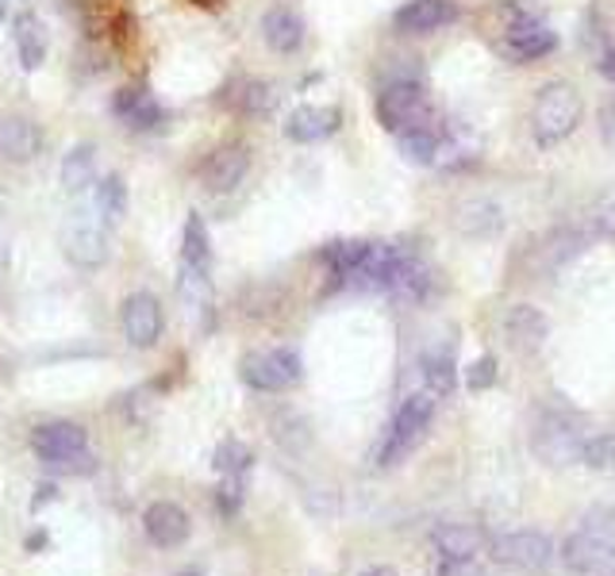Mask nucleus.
Masks as SVG:
<instances>
[{"instance_id": "nucleus-17", "label": "nucleus", "mask_w": 615, "mask_h": 576, "mask_svg": "<svg viewBox=\"0 0 615 576\" xmlns=\"http://www.w3.org/2000/svg\"><path fill=\"white\" fill-rule=\"evenodd\" d=\"M224 104L239 115H250V120H262L277 108V89L262 77H239V82L227 85Z\"/></svg>"}, {"instance_id": "nucleus-27", "label": "nucleus", "mask_w": 615, "mask_h": 576, "mask_svg": "<svg viewBox=\"0 0 615 576\" xmlns=\"http://www.w3.org/2000/svg\"><path fill=\"white\" fill-rule=\"evenodd\" d=\"M419 370H424L427 392H431V396L454 392V362H450V354H424Z\"/></svg>"}, {"instance_id": "nucleus-5", "label": "nucleus", "mask_w": 615, "mask_h": 576, "mask_svg": "<svg viewBox=\"0 0 615 576\" xmlns=\"http://www.w3.org/2000/svg\"><path fill=\"white\" fill-rule=\"evenodd\" d=\"M300 373L304 365L292 350H262V354H247L239 365L242 385H250L254 392H285L297 385Z\"/></svg>"}, {"instance_id": "nucleus-24", "label": "nucleus", "mask_w": 615, "mask_h": 576, "mask_svg": "<svg viewBox=\"0 0 615 576\" xmlns=\"http://www.w3.org/2000/svg\"><path fill=\"white\" fill-rule=\"evenodd\" d=\"M92 185H97V150H92L89 142H81V147H74L62 158V189H66L70 197H81Z\"/></svg>"}, {"instance_id": "nucleus-23", "label": "nucleus", "mask_w": 615, "mask_h": 576, "mask_svg": "<svg viewBox=\"0 0 615 576\" xmlns=\"http://www.w3.org/2000/svg\"><path fill=\"white\" fill-rule=\"evenodd\" d=\"M481 530L477 527H442L435 530V550L447 565H466L481 553Z\"/></svg>"}, {"instance_id": "nucleus-34", "label": "nucleus", "mask_w": 615, "mask_h": 576, "mask_svg": "<svg viewBox=\"0 0 615 576\" xmlns=\"http://www.w3.org/2000/svg\"><path fill=\"white\" fill-rule=\"evenodd\" d=\"M597 66H600V74H604L607 82L615 85V47H604V50H600V62H597Z\"/></svg>"}, {"instance_id": "nucleus-7", "label": "nucleus", "mask_w": 615, "mask_h": 576, "mask_svg": "<svg viewBox=\"0 0 615 576\" xmlns=\"http://www.w3.org/2000/svg\"><path fill=\"white\" fill-rule=\"evenodd\" d=\"M120 327H124L127 346L135 350H150V346H159L162 330H166V315H162L159 297H150V292H131L120 308Z\"/></svg>"}, {"instance_id": "nucleus-29", "label": "nucleus", "mask_w": 615, "mask_h": 576, "mask_svg": "<svg viewBox=\"0 0 615 576\" xmlns=\"http://www.w3.org/2000/svg\"><path fill=\"white\" fill-rule=\"evenodd\" d=\"M250 461H254V453H250L242 442H235V438L216 450V469L224 473V477H239V473H247Z\"/></svg>"}, {"instance_id": "nucleus-1", "label": "nucleus", "mask_w": 615, "mask_h": 576, "mask_svg": "<svg viewBox=\"0 0 615 576\" xmlns=\"http://www.w3.org/2000/svg\"><path fill=\"white\" fill-rule=\"evenodd\" d=\"M374 112H377V124L389 135H404L412 132V127H424L435 120L427 85L419 82L416 74H392L389 82L381 85V92H377Z\"/></svg>"}, {"instance_id": "nucleus-4", "label": "nucleus", "mask_w": 615, "mask_h": 576, "mask_svg": "<svg viewBox=\"0 0 615 576\" xmlns=\"http://www.w3.org/2000/svg\"><path fill=\"white\" fill-rule=\"evenodd\" d=\"M435 420V396L427 392H412L404 403H400L397 420H392L389 427V438H385L381 446V465H397L404 453H412V446L424 438V430L431 427Z\"/></svg>"}, {"instance_id": "nucleus-11", "label": "nucleus", "mask_w": 615, "mask_h": 576, "mask_svg": "<svg viewBox=\"0 0 615 576\" xmlns=\"http://www.w3.org/2000/svg\"><path fill=\"white\" fill-rule=\"evenodd\" d=\"M66 258L77 270H100L109 262V223L81 215L66 235Z\"/></svg>"}, {"instance_id": "nucleus-19", "label": "nucleus", "mask_w": 615, "mask_h": 576, "mask_svg": "<svg viewBox=\"0 0 615 576\" xmlns=\"http://www.w3.org/2000/svg\"><path fill=\"white\" fill-rule=\"evenodd\" d=\"M262 39H266L269 50H277V54H297L300 47H304V20L297 16L292 9H269L266 16H262Z\"/></svg>"}, {"instance_id": "nucleus-36", "label": "nucleus", "mask_w": 615, "mask_h": 576, "mask_svg": "<svg viewBox=\"0 0 615 576\" xmlns=\"http://www.w3.org/2000/svg\"><path fill=\"white\" fill-rule=\"evenodd\" d=\"M192 4H200V9H216L219 0H192Z\"/></svg>"}, {"instance_id": "nucleus-32", "label": "nucleus", "mask_w": 615, "mask_h": 576, "mask_svg": "<svg viewBox=\"0 0 615 576\" xmlns=\"http://www.w3.org/2000/svg\"><path fill=\"white\" fill-rule=\"evenodd\" d=\"M592 223H597V235H604V239H615V197L607 200L604 208H600V215Z\"/></svg>"}, {"instance_id": "nucleus-2", "label": "nucleus", "mask_w": 615, "mask_h": 576, "mask_svg": "<svg viewBox=\"0 0 615 576\" xmlns=\"http://www.w3.org/2000/svg\"><path fill=\"white\" fill-rule=\"evenodd\" d=\"M581 92L574 89L569 82H550L539 89L531 108V135L539 147H557L566 142L569 135L577 132L581 124Z\"/></svg>"}, {"instance_id": "nucleus-18", "label": "nucleus", "mask_w": 615, "mask_h": 576, "mask_svg": "<svg viewBox=\"0 0 615 576\" xmlns=\"http://www.w3.org/2000/svg\"><path fill=\"white\" fill-rule=\"evenodd\" d=\"M504 335H507V342L516 346V350L531 354V350H539V346L547 342V315H542L539 308H531V304L507 308Z\"/></svg>"}, {"instance_id": "nucleus-22", "label": "nucleus", "mask_w": 615, "mask_h": 576, "mask_svg": "<svg viewBox=\"0 0 615 576\" xmlns=\"http://www.w3.org/2000/svg\"><path fill=\"white\" fill-rule=\"evenodd\" d=\"M397 147L412 165H435L442 154V147H447V135H442V127H435V120H431V124L397 135Z\"/></svg>"}, {"instance_id": "nucleus-6", "label": "nucleus", "mask_w": 615, "mask_h": 576, "mask_svg": "<svg viewBox=\"0 0 615 576\" xmlns=\"http://www.w3.org/2000/svg\"><path fill=\"white\" fill-rule=\"evenodd\" d=\"M492 561L504 568H516V573H539L554 561V542L539 530H512V535H500L489 546Z\"/></svg>"}, {"instance_id": "nucleus-31", "label": "nucleus", "mask_w": 615, "mask_h": 576, "mask_svg": "<svg viewBox=\"0 0 615 576\" xmlns=\"http://www.w3.org/2000/svg\"><path fill=\"white\" fill-rule=\"evenodd\" d=\"M239 503H242V485H239V477H231L224 488H219V511H224V515H235Z\"/></svg>"}, {"instance_id": "nucleus-33", "label": "nucleus", "mask_w": 615, "mask_h": 576, "mask_svg": "<svg viewBox=\"0 0 615 576\" xmlns=\"http://www.w3.org/2000/svg\"><path fill=\"white\" fill-rule=\"evenodd\" d=\"M600 132H607V139L615 142V100H607V104L600 108Z\"/></svg>"}, {"instance_id": "nucleus-26", "label": "nucleus", "mask_w": 615, "mask_h": 576, "mask_svg": "<svg viewBox=\"0 0 615 576\" xmlns=\"http://www.w3.org/2000/svg\"><path fill=\"white\" fill-rule=\"evenodd\" d=\"M127 212V185L120 173H109V177H100L97 181V215L104 223H120Z\"/></svg>"}, {"instance_id": "nucleus-15", "label": "nucleus", "mask_w": 615, "mask_h": 576, "mask_svg": "<svg viewBox=\"0 0 615 576\" xmlns=\"http://www.w3.org/2000/svg\"><path fill=\"white\" fill-rule=\"evenodd\" d=\"M342 127V112L335 104H304L285 120V139L292 142H324Z\"/></svg>"}, {"instance_id": "nucleus-9", "label": "nucleus", "mask_w": 615, "mask_h": 576, "mask_svg": "<svg viewBox=\"0 0 615 576\" xmlns=\"http://www.w3.org/2000/svg\"><path fill=\"white\" fill-rule=\"evenodd\" d=\"M250 173V147L247 142H224L200 162V185L209 192H235Z\"/></svg>"}, {"instance_id": "nucleus-14", "label": "nucleus", "mask_w": 615, "mask_h": 576, "mask_svg": "<svg viewBox=\"0 0 615 576\" xmlns=\"http://www.w3.org/2000/svg\"><path fill=\"white\" fill-rule=\"evenodd\" d=\"M457 20V4L454 0H407L404 9H397L392 27L400 35H431L439 27L454 24Z\"/></svg>"}, {"instance_id": "nucleus-13", "label": "nucleus", "mask_w": 615, "mask_h": 576, "mask_svg": "<svg viewBox=\"0 0 615 576\" xmlns=\"http://www.w3.org/2000/svg\"><path fill=\"white\" fill-rule=\"evenodd\" d=\"M42 154V132L39 124L24 115H0V162L27 165Z\"/></svg>"}, {"instance_id": "nucleus-37", "label": "nucleus", "mask_w": 615, "mask_h": 576, "mask_svg": "<svg viewBox=\"0 0 615 576\" xmlns=\"http://www.w3.org/2000/svg\"><path fill=\"white\" fill-rule=\"evenodd\" d=\"M0 20H4V0H0Z\"/></svg>"}, {"instance_id": "nucleus-12", "label": "nucleus", "mask_w": 615, "mask_h": 576, "mask_svg": "<svg viewBox=\"0 0 615 576\" xmlns=\"http://www.w3.org/2000/svg\"><path fill=\"white\" fill-rule=\"evenodd\" d=\"M112 112H116L131 132H159V127L166 124V108L150 97L147 85H124V89L112 97Z\"/></svg>"}, {"instance_id": "nucleus-25", "label": "nucleus", "mask_w": 615, "mask_h": 576, "mask_svg": "<svg viewBox=\"0 0 615 576\" xmlns=\"http://www.w3.org/2000/svg\"><path fill=\"white\" fill-rule=\"evenodd\" d=\"M457 227L466 230L469 239H489L504 227V215L492 200H466V204L457 208Z\"/></svg>"}, {"instance_id": "nucleus-20", "label": "nucleus", "mask_w": 615, "mask_h": 576, "mask_svg": "<svg viewBox=\"0 0 615 576\" xmlns=\"http://www.w3.org/2000/svg\"><path fill=\"white\" fill-rule=\"evenodd\" d=\"M12 39H16L20 66H24L27 74H35V70L47 62V32H42L39 16H35V12H20V16L12 20Z\"/></svg>"}, {"instance_id": "nucleus-16", "label": "nucleus", "mask_w": 615, "mask_h": 576, "mask_svg": "<svg viewBox=\"0 0 615 576\" xmlns=\"http://www.w3.org/2000/svg\"><path fill=\"white\" fill-rule=\"evenodd\" d=\"M142 530H147V538L159 546V550H177V546L189 538V515H185V508H177V503L159 500V503H150L147 515H142Z\"/></svg>"}, {"instance_id": "nucleus-10", "label": "nucleus", "mask_w": 615, "mask_h": 576, "mask_svg": "<svg viewBox=\"0 0 615 576\" xmlns=\"http://www.w3.org/2000/svg\"><path fill=\"white\" fill-rule=\"evenodd\" d=\"M562 561H566L577 576H615V542L597 535V530H581V535L566 538Z\"/></svg>"}, {"instance_id": "nucleus-30", "label": "nucleus", "mask_w": 615, "mask_h": 576, "mask_svg": "<svg viewBox=\"0 0 615 576\" xmlns=\"http://www.w3.org/2000/svg\"><path fill=\"white\" fill-rule=\"evenodd\" d=\"M497 385V358H477L474 365L466 370V388L469 392H485V388Z\"/></svg>"}, {"instance_id": "nucleus-8", "label": "nucleus", "mask_w": 615, "mask_h": 576, "mask_svg": "<svg viewBox=\"0 0 615 576\" xmlns=\"http://www.w3.org/2000/svg\"><path fill=\"white\" fill-rule=\"evenodd\" d=\"M507 62H539V58L554 54L557 50V32L550 24H542L539 16H524V20H512L504 27V42H500Z\"/></svg>"}, {"instance_id": "nucleus-21", "label": "nucleus", "mask_w": 615, "mask_h": 576, "mask_svg": "<svg viewBox=\"0 0 615 576\" xmlns=\"http://www.w3.org/2000/svg\"><path fill=\"white\" fill-rule=\"evenodd\" d=\"M181 270L185 273H200V277H209L212 273V239H209V227L200 220L197 212H189L181 230Z\"/></svg>"}, {"instance_id": "nucleus-3", "label": "nucleus", "mask_w": 615, "mask_h": 576, "mask_svg": "<svg viewBox=\"0 0 615 576\" xmlns=\"http://www.w3.org/2000/svg\"><path fill=\"white\" fill-rule=\"evenodd\" d=\"M32 450L39 453V461L54 465V469H89V435L85 427L70 420H54V423H42L35 427L32 435Z\"/></svg>"}, {"instance_id": "nucleus-28", "label": "nucleus", "mask_w": 615, "mask_h": 576, "mask_svg": "<svg viewBox=\"0 0 615 576\" xmlns=\"http://www.w3.org/2000/svg\"><path fill=\"white\" fill-rule=\"evenodd\" d=\"M581 461L589 465V469H597V473H612L615 469V430L589 438V442H585V450H581Z\"/></svg>"}, {"instance_id": "nucleus-35", "label": "nucleus", "mask_w": 615, "mask_h": 576, "mask_svg": "<svg viewBox=\"0 0 615 576\" xmlns=\"http://www.w3.org/2000/svg\"><path fill=\"white\" fill-rule=\"evenodd\" d=\"M362 576H397V573H392V568H366Z\"/></svg>"}]
</instances>
